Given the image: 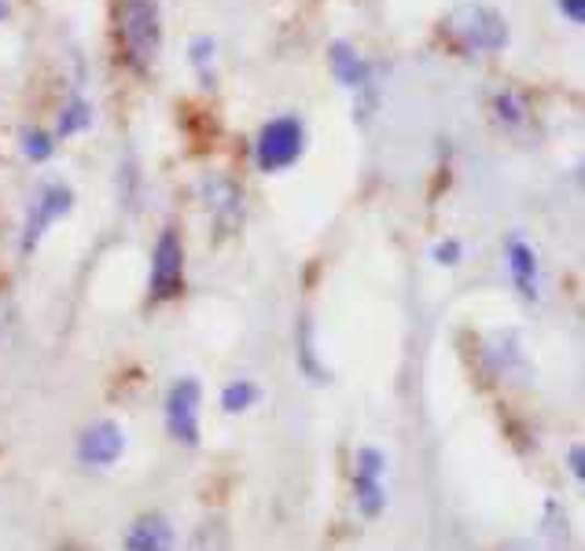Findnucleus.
Here are the masks:
<instances>
[{
  "label": "nucleus",
  "mask_w": 585,
  "mask_h": 551,
  "mask_svg": "<svg viewBox=\"0 0 585 551\" xmlns=\"http://www.w3.org/2000/svg\"><path fill=\"white\" fill-rule=\"evenodd\" d=\"M383 471H386V460L380 449H372V445H364L358 452V471H353V490H358V507L369 518H375L383 511L386 504V490H383Z\"/></svg>",
  "instance_id": "8"
},
{
  "label": "nucleus",
  "mask_w": 585,
  "mask_h": 551,
  "mask_svg": "<svg viewBox=\"0 0 585 551\" xmlns=\"http://www.w3.org/2000/svg\"><path fill=\"white\" fill-rule=\"evenodd\" d=\"M302 151H306V130H302L295 114H284V119L262 125V133L255 140V162L266 173H280V169L295 166Z\"/></svg>",
  "instance_id": "3"
},
{
  "label": "nucleus",
  "mask_w": 585,
  "mask_h": 551,
  "mask_svg": "<svg viewBox=\"0 0 585 551\" xmlns=\"http://www.w3.org/2000/svg\"><path fill=\"white\" fill-rule=\"evenodd\" d=\"M328 63H331V74H336V81L342 85V89L361 92V89H369V85H372L369 63H364L358 52L347 45V41H336V45L328 48Z\"/></svg>",
  "instance_id": "10"
},
{
  "label": "nucleus",
  "mask_w": 585,
  "mask_h": 551,
  "mask_svg": "<svg viewBox=\"0 0 585 551\" xmlns=\"http://www.w3.org/2000/svg\"><path fill=\"white\" fill-rule=\"evenodd\" d=\"M435 258L442 261V265H457V261H461V243H453V239H449V243H438V247H435Z\"/></svg>",
  "instance_id": "19"
},
{
  "label": "nucleus",
  "mask_w": 585,
  "mask_h": 551,
  "mask_svg": "<svg viewBox=\"0 0 585 551\" xmlns=\"http://www.w3.org/2000/svg\"><path fill=\"white\" fill-rule=\"evenodd\" d=\"M200 405H203V390L195 379L173 383L170 397H166V430H170L173 441L200 445Z\"/></svg>",
  "instance_id": "5"
},
{
  "label": "nucleus",
  "mask_w": 585,
  "mask_h": 551,
  "mask_svg": "<svg viewBox=\"0 0 585 551\" xmlns=\"http://www.w3.org/2000/svg\"><path fill=\"white\" fill-rule=\"evenodd\" d=\"M122 449H125V434L114 427V423H97V427H89L81 434L78 460L89 463V468H111L122 456Z\"/></svg>",
  "instance_id": "9"
},
{
  "label": "nucleus",
  "mask_w": 585,
  "mask_h": 551,
  "mask_svg": "<svg viewBox=\"0 0 585 551\" xmlns=\"http://www.w3.org/2000/svg\"><path fill=\"white\" fill-rule=\"evenodd\" d=\"M442 30L461 52H497L508 45L505 15L486 4H457L442 19Z\"/></svg>",
  "instance_id": "2"
},
{
  "label": "nucleus",
  "mask_w": 585,
  "mask_h": 551,
  "mask_svg": "<svg viewBox=\"0 0 585 551\" xmlns=\"http://www.w3.org/2000/svg\"><path fill=\"white\" fill-rule=\"evenodd\" d=\"M125 551H173V526L162 515H144L125 533Z\"/></svg>",
  "instance_id": "11"
},
{
  "label": "nucleus",
  "mask_w": 585,
  "mask_h": 551,
  "mask_svg": "<svg viewBox=\"0 0 585 551\" xmlns=\"http://www.w3.org/2000/svg\"><path fill=\"white\" fill-rule=\"evenodd\" d=\"M494 114H497V122L500 125H508V130H519V125L527 122V100L519 97V92H497L494 97Z\"/></svg>",
  "instance_id": "14"
},
{
  "label": "nucleus",
  "mask_w": 585,
  "mask_h": 551,
  "mask_svg": "<svg viewBox=\"0 0 585 551\" xmlns=\"http://www.w3.org/2000/svg\"><path fill=\"white\" fill-rule=\"evenodd\" d=\"M4 324H8V294L0 291V331H4Z\"/></svg>",
  "instance_id": "22"
},
{
  "label": "nucleus",
  "mask_w": 585,
  "mask_h": 551,
  "mask_svg": "<svg viewBox=\"0 0 585 551\" xmlns=\"http://www.w3.org/2000/svg\"><path fill=\"white\" fill-rule=\"evenodd\" d=\"M508 269H511V280H516L519 294H524V299H538V258H535V247L519 236L508 239Z\"/></svg>",
  "instance_id": "12"
},
{
  "label": "nucleus",
  "mask_w": 585,
  "mask_h": 551,
  "mask_svg": "<svg viewBox=\"0 0 585 551\" xmlns=\"http://www.w3.org/2000/svg\"><path fill=\"white\" fill-rule=\"evenodd\" d=\"M571 471H574V479H582V474H585V456H582V445H574V449H571Z\"/></svg>",
  "instance_id": "21"
},
{
  "label": "nucleus",
  "mask_w": 585,
  "mask_h": 551,
  "mask_svg": "<svg viewBox=\"0 0 585 551\" xmlns=\"http://www.w3.org/2000/svg\"><path fill=\"white\" fill-rule=\"evenodd\" d=\"M119 48L130 70L148 74L162 48L159 0H119Z\"/></svg>",
  "instance_id": "1"
},
{
  "label": "nucleus",
  "mask_w": 585,
  "mask_h": 551,
  "mask_svg": "<svg viewBox=\"0 0 585 551\" xmlns=\"http://www.w3.org/2000/svg\"><path fill=\"white\" fill-rule=\"evenodd\" d=\"M560 12L571 19L574 26L585 23V0H560Z\"/></svg>",
  "instance_id": "20"
},
{
  "label": "nucleus",
  "mask_w": 585,
  "mask_h": 551,
  "mask_svg": "<svg viewBox=\"0 0 585 551\" xmlns=\"http://www.w3.org/2000/svg\"><path fill=\"white\" fill-rule=\"evenodd\" d=\"M184 551H228V526L222 518H206L195 526V533L188 537Z\"/></svg>",
  "instance_id": "13"
},
{
  "label": "nucleus",
  "mask_w": 585,
  "mask_h": 551,
  "mask_svg": "<svg viewBox=\"0 0 585 551\" xmlns=\"http://www.w3.org/2000/svg\"><path fill=\"white\" fill-rule=\"evenodd\" d=\"M89 122H92V108L81 97H75L59 114V136H75L81 130H89Z\"/></svg>",
  "instance_id": "15"
},
{
  "label": "nucleus",
  "mask_w": 585,
  "mask_h": 551,
  "mask_svg": "<svg viewBox=\"0 0 585 551\" xmlns=\"http://www.w3.org/2000/svg\"><path fill=\"white\" fill-rule=\"evenodd\" d=\"M258 401V386L255 383H247V379H239V383H228L225 386V394H222V405H225V412H247L250 405Z\"/></svg>",
  "instance_id": "16"
},
{
  "label": "nucleus",
  "mask_w": 585,
  "mask_h": 551,
  "mask_svg": "<svg viewBox=\"0 0 585 551\" xmlns=\"http://www.w3.org/2000/svg\"><path fill=\"white\" fill-rule=\"evenodd\" d=\"M188 48H192L188 56H192V67L200 70V81L214 85V41L211 37H195Z\"/></svg>",
  "instance_id": "17"
},
{
  "label": "nucleus",
  "mask_w": 585,
  "mask_h": 551,
  "mask_svg": "<svg viewBox=\"0 0 585 551\" xmlns=\"http://www.w3.org/2000/svg\"><path fill=\"white\" fill-rule=\"evenodd\" d=\"M8 15V4H4V0H0V19H4Z\"/></svg>",
  "instance_id": "23"
},
{
  "label": "nucleus",
  "mask_w": 585,
  "mask_h": 551,
  "mask_svg": "<svg viewBox=\"0 0 585 551\" xmlns=\"http://www.w3.org/2000/svg\"><path fill=\"white\" fill-rule=\"evenodd\" d=\"M203 203L211 210L214 225L222 236H233L244 225V214H247V203H244V188L236 184V180H228L222 173H211L203 177Z\"/></svg>",
  "instance_id": "6"
},
{
  "label": "nucleus",
  "mask_w": 585,
  "mask_h": 551,
  "mask_svg": "<svg viewBox=\"0 0 585 551\" xmlns=\"http://www.w3.org/2000/svg\"><path fill=\"white\" fill-rule=\"evenodd\" d=\"M70 206H75V192H70L67 184H48L45 192L34 199V210H30L26 217V228H23V254H34L41 236L48 232L52 221H59L63 214H70Z\"/></svg>",
  "instance_id": "7"
},
{
  "label": "nucleus",
  "mask_w": 585,
  "mask_h": 551,
  "mask_svg": "<svg viewBox=\"0 0 585 551\" xmlns=\"http://www.w3.org/2000/svg\"><path fill=\"white\" fill-rule=\"evenodd\" d=\"M184 291V247L173 228H166L151 250V299L170 302Z\"/></svg>",
  "instance_id": "4"
},
{
  "label": "nucleus",
  "mask_w": 585,
  "mask_h": 551,
  "mask_svg": "<svg viewBox=\"0 0 585 551\" xmlns=\"http://www.w3.org/2000/svg\"><path fill=\"white\" fill-rule=\"evenodd\" d=\"M52 147H56V144H52L48 133H41V130H26L23 133V151H26L30 162H48Z\"/></svg>",
  "instance_id": "18"
}]
</instances>
